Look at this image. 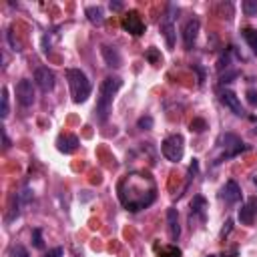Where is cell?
Wrapping results in <instances>:
<instances>
[{"mask_svg":"<svg viewBox=\"0 0 257 257\" xmlns=\"http://www.w3.org/2000/svg\"><path fill=\"white\" fill-rule=\"evenodd\" d=\"M60 255H62V249L60 247H56V249H52V251L46 253V257H60Z\"/></svg>","mask_w":257,"mask_h":257,"instance_id":"obj_29","label":"cell"},{"mask_svg":"<svg viewBox=\"0 0 257 257\" xmlns=\"http://www.w3.org/2000/svg\"><path fill=\"white\" fill-rule=\"evenodd\" d=\"M86 16H88V20H90L92 24H96V26H100V24L104 22V14H102V8H100V6H88V8H86Z\"/></svg>","mask_w":257,"mask_h":257,"instance_id":"obj_18","label":"cell"},{"mask_svg":"<svg viewBox=\"0 0 257 257\" xmlns=\"http://www.w3.org/2000/svg\"><path fill=\"white\" fill-rule=\"evenodd\" d=\"M247 100H249L251 104H257V92H255L253 88H249V90H247Z\"/></svg>","mask_w":257,"mask_h":257,"instance_id":"obj_28","label":"cell"},{"mask_svg":"<svg viewBox=\"0 0 257 257\" xmlns=\"http://www.w3.org/2000/svg\"><path fill=\"white\" fill-rule=\"evenodd\" d=\"M118 201L124 209L137 213L141 209H147L157 199V183L149 173H126L118 185H116Z\"/></svg>","mask_w":257,"mask_h":257,"instance_id":"obj_1","label":"cell"},{"mask_svg":"<svg viewBox=\"0 0 257 257\" xmlns=\"http://www.w3.org/2000/svg\"><path fill=\"white\" fill-rule=\"evenodd\" d=\"M219 100H221V104L227 106L233 114H237V116H249L247 110L241 106V100H239V96H237L235 92H231V90H221V92H219Z\"/></svg>","mask_w":257,"mask_h":257,"instance_id":"obj_7","label":"cell"},{"mask_svg":"<svg viewBox=\"0 0 257 257\" xmlns=\"http://www.w3.org/2000/svg\"><path fill=\"white\" fill-rule=\"evenodd\" d=\"M34 96H36V92H34L32 82L26 80V78H22V80L16 84V98H18V102H20L22 106H30V104L34 102Z\"/></svg>","mask_w":257,"mask_h":257,"instance_id":"obj_9","label":"cell"},{"mask_svg":"<svg viewBox=\"0 0 257 257\" xmlns=\"http://www.w3.org/2000/svg\"><path fill=\"white\" fill-rule=\"evenodd\" d=\"M225 225H227V227H225V229H223V231H221V237H225V235H227V233H229V231H231V225H233V223H231V221H227V223H225Z\"/></svg>","mask_w":257,"mask_h":257,"instance_id":"obj_32","label":"cell"},{"mask_svg":"<svg viewBox=\"0 0 257 257\" xmlns=\"http://www.w3.org/2000/svg\"><path fill=\"white\" fill-rule=\"evenodd\" d=\"M207 128V122L203 120V118H195L193 122H191V131H195V133H203Z\"/></svg>","mask_w":257,"mask_h":257,"instance_id":"obj_23","label":"cell"},{"mask_svg":"<svg viewBox=\"0 0 257 257\" xmlns=\"http://www.w3.org/2000/svg\"><path fill=\"white\" fill-rule=\"evenodd\" d=\"M221 199H225L229 205H235L241 201V187L235 181H227L221 189Z\"/></svg>","mask_w":257,"mask_h":257,"instance_id":"obj_12","label":"cell"},{"mask_svg":"<svg viewBox=\"0 0 257 257\" xmlns=\"http://www.w3.org/2000/svg\"><path fill=\"white\" fill-rule=\"evenodd\" d=\"M120 24H122V28H124L126 32H131L133 36H141V34L145 32V22H143V18L139 16V12H137V10L126 12V14L122 16Z\"/></svg>","mask_w":257,"mask_h":257,"instance_id":"obj_6","label":"cell"},{"mask_svg":"<svg viewBox=\"0 0 257 257\" xmlns=\"http://www.w3.org/2000/svg\"><path fill=\"white\" fill-rule=\"evenodd\" d=\"M167 225H169V237L171 241H179L181 237V227H179V215H177V209H167Z\"/></svg>","mask_w":257,"mask_h":257,"instance_id":"obj_14","label":"cell"},{"mask_svg":"<svg viewBox=\"0 0 257 257\" xmlns=\"http://www.w3.org/2000/svg\"><path fill=\"white\" fill-rule=\"evenodd\" d=\"M145 58L151 60L153 64H159V62H161V54L157 52V48H149V50L145 52Z\"/></svg>","mask_w":257,"mask_h":257,"instance_id":"obj_21","label":"cell"},{"mask_svg":"<svg viewBox=\"0 0 257 257\" xmlns=\"http://www.w3.org/2000/svg\"><path fill=\"white\" fill-rule=\"evenodd\" d=\"M100 54H102L106 66H110V68H118V66H120V54H118V50H116L114 46L102 44V46H100Z\"/></svg>","mask_w":257,"mask_h":257,"instance_id":"obj_15","label":"cell"},{"mask_svg":"<svg viewBox=\"0 0 257 257\" xmlns=\"http://www.w3.org/2000/svg\"><path fill=\"white\" fill-rule=\"evenodd\" d=\"M257 215V199H249L241 209H239V221L243 225H253Z\"/></svg>","mask_w":257,"mask_h":257,"instance_id":"obj_13","label":"cell"},{"mask_svg":"<svg viewBox=\"0 0 257 257\" xmlns=\"http://www.w3.org/2000/svg\"><path fill=\"white\" fill-rule=\"evenodd\" d=\"M221 257H237V249H231V251H227V253L223 251Z\"/></svg>","mask_w":257,"mask_h":257,"instance_id":"obj_31","label":"cell"},{"mask_svg":"<svg viewBox=\"0 0 257 257\" xmlns=\"http://www.w3.org/2000/svg\"><path fill=\"white\" fill-rule=\"evenodd\" d=\"M66 78H68V86H70V94L74 102H84L90 94V82L86 78V74L80 68H68L66 70Z\"/></svg>","mask_w":257,"mask_h":257,"instance_id":"obj_4","label":"cell"},{"mask_svg":"<svg viewBox=\"0 0 257 257\" xmlns=\"http://www.w3.org/2000/svg\"><path fill=\"white\" fill-rule=\"evenodd\" d=\"M197 34H199V20L197 18L187 20L185 26H183V44H185V48H191L195 44Z\"/></svg>","mask_w":257,"mask_h":257,"instance_id":"obj_11","label":"cell"},{"mask_svg":"<svg viewBox=\"0 0 257 257\" xmlns=\"http://www.w3.org/2000/svg\"><path fill=\"white\" fill-rule=\"evenodd\" d=\"M175 12H177V6L171 4V6H169V12L165 14V18H163V22H161V32L165 34V40H167L169 46L175 44V34H173V32H175V26H173V18H175L173 14H175Z\"/></svg>","mask_w":257,"mask_h":257,"instance_id":"obj_10","label":"cell"},{"mask_svg":"<svg viewBox=\"0 0 257 257\" xmlns=\"http://www.w3.org/2000/svg\"><path fill=\"white\" fill-rule=\"evenodd\" d=\"M122 2H110V10H122Z\"/></svg>","mask_w":257,"mask_h":257,"instance_id":"obj_30","label":"cell"},{"mask_svg":"<svg viewBox=\"0 0 257 257\" xmlns=\"http://www.w3.org/2000/svg\"><path fill=\"white\" fill-rule=\"evenodd\" d=\"M34 80L40 86V90H44V92H50L54 88V82H56L54 80V72L48 66H38L34 70Z\"/></svg>","mask_w":257,"mask_h":257,"instance_id":"obj_8","label":"cell"},{"mask_svg":"<svg viewBox=\"0 0 257 257\" xmlns=\"http://www.w3.org/2000/svg\"><path fill=\"white\" fill-rule=\"evenodd\" d=\"M122 86L120 76H106L100 82L98 88V96H96V120L104 122L110 114V106H112V98L116 94V90Z\"/></svg>","mask_w":257,"mask_h":257,"instance_id":"obj_2","label":"cell"},{"mask_svg":"<svg viewBox=\"0 0 257 257\" xmlns=\"http://www.w3.org/2000/svg\"><path fill=\"white\" fill-rule=\"evenodd\" d=\"M8 257H28V253H26V249L22 245H16V247H12Z\"/></svg>","mask_w":257,"mask_h":257,"instance_id":"obj_27","label":"cell"},{"mask_svg":"<svg viewBox=\"0 0 257 257\" xmlns=\"http://www.w3.org/2000/svg\"><path fill=\"white\" fill-rule=\"evenodd\" d=\"M241 6H243V12L247 16H255L257 14V0H245Z\"/></svg>","mask_w":257,"mask_h":257,"instance_id":"obj_20","label":"cell"},{"mask_svg":"<svg viewBox=\"0 0 257 257\" xmlns=\"http://www.w3.org/2000/svg\"><path fill=\"white\" fill-rule=\"evenodd\" d=\"M56 147H58L60 153L70 155V153L76 151V147H78V139H76L74 135H60L58 141H56Z\"/></svg>","mask_w":257,"mask_h":257,"instance_id":"obj_16","label":"cell"},{"mask_svg":"<svg viewBox=\"0 0 257 257\" xmlns=\"http://www.w3.org/2000/svg\"><path fill=\"white\" fill-rule=\"evenodd\" d=\"M2 139H4V149H8V147H10V141H8V137H6L4 131H2Z\"/></svg>","mask_w":257,"mask_h":257,"instance_id":"obj_33","label":"cell"},{"mask_svg":"<svg viewBox=\"0 0 257 257\" xmlns=\"http://www.w3.org/2000/svg\"><path fill=\"white\" fill-rule=\"evenodd\" d=\"M215 145H217V149H223V153L215 157L213 165H219V163H223V161H227V159H231V157H237L239 153H243V151L249 149V147H247L245 143H241V139H239L237 135H233V133L221 135Z\"/></svg>","mask_w":257,"mask_h":257,"instance_id":"obj_3","label":"cell"},{"mask_svg":"<svg viewBox=\"0 0 257 257\" xmlns=\"http://www.w3.org/2000/svg\"><path fill=\"white\" fill-rule=\"evenodd\" d=\"M32 241H34V247H36V249H42V247H44L40 229H34V231H32Z\"/></svg>","mask_w":257,"mask_h":257,"instance_id":"obj_24","label":"cell"},{"mask_svg":"<svg viewBox=\"0 0 257 257\" xmlns=\"http://www.w3.org/2000/svg\"><path fill=\"white\" fill-rule=\"evenodd\" d=\"M241 36L245 38V42L249 44V48L257 54V30L255 28H243L241 30Z\"/></svg>","mask_w":257,"mask_h":257,"instance_id":"obj_19","label":"cell"},{"mask_svg":"<svg viewBox=\"0 0 257 257\" xmlns=\"http://www.w3.org/2000/svg\"><path fill=\"white\" fill-rule=\"evenodd\" d=\"M137 124H139V128L149 131V128H153V116H149V114H147V116H141Z\"/></svg>","mask_w":257,"mask_h":257,"instance_id":"obj_22","label":"cell"},{"mask_svg":"<svg viewBox=\"0 0 257 257\" xmlns=\"http://www.w3.org/2000/svg\"><path fill=\"white\" fill-rule=\"evenodd\" d=\"M161 151H163V155H165L167 161L179 163V161L183 159V153H185V141H183V137H181V135H171V137H167V139L163 141V145H161Z\"/></svg>","mask_w":257,"mask_h":257,"instance_id":"obj_5","label":"cell"},{"mask_svg":"<svg viewBox=\"0 0 257 257\" xmlns=\"http://www.w3.org/2000/svg\"><path fill=\"white\" fill-rule=\"evenodd\" d=\"M209 257H217V255H209Z\"/></svg>","mask_w":257,"mask_h":257,"instance_id":"obj_34","label":"cell"},{"mask_svg":"<svg viewBox=\"0 0 257 257\" xmlns=\"http://www.w3.org/2000/svg\"><path fill=\"white\" fill-rule=\"evenodd\" d=\"M159 257H181V251H179L175 245H171V247H167Z\"/></svg>","mask_w":257,"mask_h":257,"instance_id":"obj_25","label":"cell"},{"mask_svg":"<svg viewBox=\"0 0 257 257\" xmlns=\"http://www.w3.org/2000/svg\"><path fill=\"white\" fill-rule=\"evenodd\" d=\"M2 116H8V88H2Z\"/></svg>","mask_w":257,"mask_h":257,"instance_id":"obj_26","label":"cell"},{"mask_svg":"<svg viewBox=\"0 0 257 257\" xmlns=\"http://www.w3.org/2000/svg\"><path fill=\"white\" fill-rule=\"evenodd\" d=\"M193 215H199V219L205 221V199L201 195L193 197V201H191V217Z\"/></svg>","mask_w":257,"mask_h":257,"instance_id":"obj_17","label":"cell"}]
</instances>
